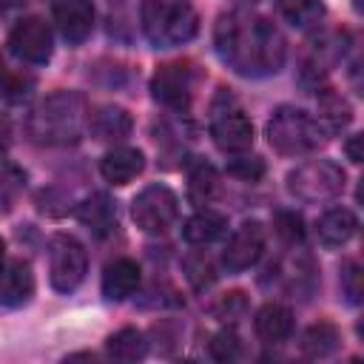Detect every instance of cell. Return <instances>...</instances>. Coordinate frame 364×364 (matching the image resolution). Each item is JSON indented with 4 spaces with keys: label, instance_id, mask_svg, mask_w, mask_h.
<instances>
[{
    "label": "cell",
    "instance_id": "6da1fadb",
    "mask_svg": "<svg viewBox=\"0 0 364 364\" xmlns=\"http://www.w3.org/2000/svg\"><path fill=\"white\" fill-rule=\"evenodd\" d=\"M216 54L228 63L236 74L245 77H267L284 65L287 43L284 34L262 14L247 9L225 11L213 28Z\"/></svg>",
    "mask_w": 364,
    "mask_h": 364
},
{
    "label": "cell",
    "instance_id": "7a4b0ae2",
    "mask_svg": "<svg viewBox=\"0 0 364 364\" xmlns=\"http://www.w3.org/2000/svg\"><path fill=\"white\" fill-rule=\"evenodd\" d=\"M26 128L40 145H71L88 128V102L77 91H54L34 105Z\"/></svg>",
    "mask_w": 364,
    "mask_h": 364
},
{
    "label": "cell",
    "instance_id": "3957f363",
    "mask_svg": "<svg viewBox=\"0 0 364 364\" xmlns=\"http://www.w3.org/2000/svg\"><path fill=\"white\" fill-rule=\"evenodd\" d=\"M139 23L148 43L156 48L182 46L199 31V17L191 0H142Z\"/></svg>",
    "mask_w": 364,
    "mask_h": 364
},
{
    "label": "cell",
    "instance_id": "277c9868",
    "mask_svg": "<svg viewBox=\"0 0 364 364\" xmlns=\"http://www.w3.org/2000/svg\"><path fill=\"white\" fill-rule=\"evenodd\" d=\"M267 142L284 156H304L327 142V131L307 111L282 105L267 119Z\"/></svg>",
    "mask_w": 364,
    "mask_h": 364
},
{
    "label": "cell",
    "instance_id": "5b68a950",
    "mask_svg": "<svg viewBox=\"0 0 364 364\" xmlns=\"http://www.w3.org/2000/svg\"><path fill=\"white\" fill-rule=\"evenodd\" d=\"M347 173L333 159H313L287 173V193L299 202H327L344 191Z\"/></svg>",
    "mask_w": 364,
    "mask_h": 364
},
{
    "label": "cell",
    "instance_id": "8992f818",
    "mask_svg": "<svg viewBox=\"0 0 364 364\" xmlns=\"http://www.w3.org/2000/svg\"><path fill=\"white\" fill-rule=\"evenodd\" d=\"M88 273V253L80 239L57 233L48 245V276L57 293H71L82 284Z\"/></svg>",
    "mask_w": 364,
    "mask_h": 364
},
{
    "label": "cell",
    "instance_id": "52a82bcc",
    "mask_svg": "<svg viewBox=\"0 0 364 364\" xmlns=\"http://www.w3.org/2000/svg\"><path fill=\"white\" fill-rule=\"evenodd\" d=\"M131 216L145 233H165L179 216V199L165 185H148L131 202Z\"/></svg>",
    "mask_w": 364,
    "mask_h": 364
},
{
    "label": "cell",
    "instance_id": "ba28073f",
    "mask_svg": "<svg viewBox=\"0 0 364 364\" xmlns=\"http://www.w3.org/2000/svg\"><path fill=\"white\" fill-rule=\"evenodd\" d=\"M151 94L171 111H188L193 100V68L185 60L165 63L151 77Z\"/></svg>",
    "mask_w": 364,
    "mask_h": 364
},
{
    "label": "cell",
    "instance_id": "9c48e42d",
    "mask_svg": "<svg viewBox=\"0 0 364 364\" xmlns=\"http://www.w3.org/2000/svg\"><path fill=\"white\" fill-rule=\"evenodd\" d=\"M9 46H11V54L20 57L23 63L43 65V63H48V57H51L54 37H51V28H48L40 17H26V20H20V23L11 28Z\"/></svg>",
    "mask_w": 364,
    "mask_h": 364
},
{
    "label": "cell",
    "instance_id": "30bf717a",
    "mask_svg": "<svg viewBox=\"0 0 364 364\" xmlns=\"http://www.w3.org/2000/svg\"><path fill=\"white\" fill-rule=\"evenodd\" d=\"M262 250H264V228H262L256 219L242 222V225L230 233V239H228V245H225L222 264H225L230 273H242V270H247V267H253V264L259 262Z\"/></svg>",
    "mask_w": 364,
    "mask_h": 364
},
{
    "label": "cell",
    "instance_id": "8fae6325",
    "mask_svg": "<svg viewBox=\"0 0 364 364\" xmlns=\"http://www.w3.org/2000/svg\"><path fill=\"white\" fill-rule=\"evenodd\" d=\"M210 136L216 142L219 151L225 154H242L253 145V122L239 111H216L213 122H210Z\"/></svg>",
    "mask_w": 364,
    "mask_h": 364
},
{
    "label": "cell",
    "instance_id": "7c38bea8",
    "mask_svg": "<svg viewBox=\"0 0 364 364\" xmlns=\"http://www.w3.org/2000/svg\"><path fill=\"white\" fill-rule=\"evenodd\" d=\"M54 23L60 34L77 46L82 43L94 28V3L91 0H54Z\"/></svg>",
    "mask_w": 364,
    "mask_h": 364
},
{
    "label": "cell",
    "instance_id": "4fadbf2b",
    "mask_svg": "<svg viewBox=\"0 0 364 364\" xmlns=\"http://www.w3.org/2000/svg\"><path fill=\"white\" fill-rule=\"evenodd\" d=\"M34 296V273L31 264L23 259H11L0 267V304L3 307H23Z\"/></svg>",
    "mask_w": 364,
    "mask_h": 364
},
{
    "label": "cell",
    "instance_id": "5bb4252c",
    "mask_svg": "<svg viewBox=\"0 0 364 364\" xmlns=\"http://www.w3.org/2000/svg\"><path fill=\"white\" fill-rule=\"evenodd\" d=\"M347 43H350V34L347 31H324L318 34L310 48H307V60H304V74L310 77H321L327 74L347 51Z\"/></svg>",
    "mask_w": 364,
    "mask_h": 364
},
{
    "label": "cell",
    "instance_id": "9a60e30c",
    "mask_svg": "<svg viewBox=\"0 0 364 364\" xmlns=\"http://www.w3.org/2000/svg\"><path fill=\"white\" fill-rule=\"evenodd\" d=\"M145 168V156L142 151L136 148H128V145H119V148H111L102 159H100V173L105 182L111 185H128L131 179H136Z\"/></svg>",
    "mask_w": 364,
    "mask_h": 364
},
{
    "label": "cell",
    "instance_id": "2e32d148",
    "mask_svg": "<svg viewBox=\"0 0 364 364\" xmlns=\"http://www.w3.org/2000/svg\"><path fill=\"white\" fill-rule=\"evenodd\" d=\"M139 287V264L128 256L114 259L111 264H105L102 270V296L108 301H122L128 296H134Z\"/></svg>",
    "mask_w": 364,
    "mask_h": 364
},
{
    "label": "cell",
    "instance_id": "e0dca14e",
    "mask_svg": "<svg viewBox=\"0 0 364 364\" xmlns=\"http://www.w3.org/2000/svg\"><path fill=\"white\" fill-rule=\"evenodd\" d=\"M358 230V219L350 208H330L316 222V236L324 247H341L347 245Z\"/></svg>",
    "mask_w": 364,
    "mask_h": 364
},
{
    "label": "cell",
    "instance_id": "ac0fdd59",
    "mask_svg": "<svg viewBox=\"0 0 364 364\" xmlns=\"http://www.w3.org/2000/svg\"><path fill=\"white\" fill-rule=\"evenodd\" d=\"M253 327H256V336L267 344H279L284 341L290 333H293V313L287 304H279V301H267L256 318H253Z\"/></svg>",
    "mask_w": 364,
    "mask_h": 364
},
{
    "label": "cell",
    "instance_id": "d6986e66",
    "mask_svg": "<svg viewBox=\"0 0 364 364\" xmlns=\"http://www.w3.org/2000/svg\"><path fill=\"white\" fill-rule=\"evenodd\" d=\"M131 125H134L131 114L125 108H119V105H102L94 114H88V131H91L94 139H102V142L128 136Z\"/></svg>",
    "mask_w": 364,
    "mask_h": 364
},
{
    "label": "cell",
    "instance_id": "ffe728a7",
    "mask_svg": "<svg viewBox=\"0 0 364 364\" xmlns=\"http://www.w3.org/2000/svg\"><path fill=\"white\" fill-rule=\"evenodd\" d=\"M77 219L94 233V236H108L117 228V208L105 193H91L80 208Z\"/></svg>",
    "mask_w": 364,
    "mask_h": 364
},
{
    "label": "cell",
    "instance_id": "44dd1931",
    "mask_svg": "<svg viewBox=\"0 0 364 364\" xmlns=\"http://www.w3.org/2000/svg\"><path fill=\"white\" fill-rule=\"evenodd\" d=\"M225 230H228V219L222 213L205 208V210H196L182 225V239L191 242V245H210L219 236H225Z\"/></svg>",
    "mask_w": 364,
    "mask_h": 364
},
{
    "label": "cell",
    "instance_id": "7402d4cb",
    "mask_svg": "<svg viewBox=\"0 0 364 364\" xmlns=\"http://www.w3.org/2000/svg\"><path fill=\"white\" fill-rule=\"evenodd\" d=\"M276 9L293 28H316L327 14L321 0H276Z\"/></svg>",
    "mask_w": 364,
    "mask_h": 364
},
{
    "label": "cell",
    "instance_id": "603a6c76",
    "mask_svg": "<svg viewBox=\"0 0 364 364\" xmlns=\"http://www.w3.org/2000/svg\"><path fill=\"white\" fill-rule=\"evenodd\" d=\"M105 350L117 361H139L148 353V341H145V336L136 327H122V330L108 336Z\"/></svg>",
    "mask_w": 364,
    "mask_h": 364
},
{
    "label": "cell",
    "instance_id": "cb8c5ba5",
    "mask_svg": "<svg viewBox=\"0 0 364 364\" xmlns=\"http://www.w3.org/2000/svg\"><path fill=\"white\" fill-rule=\"evenodd\" d=\"M338 344H341V336L330 321L313 324L301 338V350L310 358H327V355H333L338 350Z\"/></svg>",
    "mask_w": 364,
    "mask_h": 364
},
{
    "label": "cell",
    "instance_id": "d4e9b609",
    "mask_svg": "<svg viewBox=\"0 0 364 364\" xmlns=\"http://www.w3.org/2000/svg\"><path fill=\"white\" fill-rule=\"evenodd\" d=\"M318 117H321V125H327L330 131H344L353 122V108L338 91H321L318 94Z\"/></svg>",
    "mask_w": 364,
    "mask_h": 364
},
{
    "label": "cell",
    "instance_id": "484cf974",
    "mask_svg": "<svg viewBox=\"0 0 364 364\" xmlns=\"http://www.w3.org/2000/svg\"><path fill=\"white\" fill-rule=\"evenodd\" d=\"M23 185H26V173L11 162H0V216H6L14 208Z\"/></svg>",
    "mask_w": 364,
    "mask_h": 364
},
{
    "label": "cell",
    "instance_id": "4316f807",
    "mask_svg": "<svg viewBox=\"0 0 364 364\" xmlns=\"http://www.w3.org/2000/svg\"><path fill=\"white\" fill-rule=\"evenodd\" d=\"M216 185H219V179H216V171H213L210 165L199 162V165L191 171V199H193L196 205L210 202L213 193H216Z\"/></svg>",
    "mask_w": 364,
    "mask_h": 364
},
{
    "label": "cell",
    "instance_id": "83f0119b",
    "mask_svg": "<svg viewBox=\"0 0 364 364\" xmlns=\"http://www.w3.org/2000/svg\"><path fill=\"white\" fill-rule=\"evenodd\" d=\"M210 313H213L219 321H239V318L247 313V296H245L242 290L222 293V296L210 304Z\"/></svg>",
    "mask_w": 364,
    "mask_h": 364
},
{
    "label": "cell",
    "instance_id": "f1b7e54d",
    "mask_svg": "<svg viewBox=\"0 0 364 364\" xmlns=\"http://www.w3.org/2000/svg\"><path fill=\"white\" fill-rule=\"evenodd\" d=\"M210 355L216 361H236L242 355V338L236 336V330L225 327L210 338Z\"/></svg>",
    "mask_w": 364,
    "mask_h": 364
},
{
    "label": "cell",
    "instance_id": "f546056e",
    "mask_svg": "<svg viewBox=\"0 0 364 364\" xmlns=\"http://www.w3.org/2000/svg\"><path fill=\"white\" fill-rule=\"evenodd\" d=\"M273 228L282 236V242H287V245H296L304 239V222L296 210H279L273 216Z\"/></svg>",
    "mask_w": 364,
    "mask_h": 364
},
{
    "label": "cell",
    "instance_id": "4dcf8cb0",
    "mask_svg": "<svg viewBox=\"0 0 364 364\" xmlns=\"http://www.w3.org/2000/svg\"><path fill=\"white\" fill-rule=\"evenodd\" d=\"M185 273H188V279H191V284H193L196 290L208 287V284L216 279L213 262H210L205 253H193V256H188V259H185Z\"/></svg>",
    "mask_w": 364,
    "mask_h": 364
},
{
    "label": "cell",
    "instance_id": "1f68e13d",
    "mask_svg": "<svg viewBox=\"0 0 364 364\" xmlns=\"http://www.w3.org/2000/svg\"><path fill=\"white\" fill-rule=\"evenodd\" d=\"M341 290L350 304H358L364 296V273H361V264L353 259L341 264Z\"/></svg>",
    "mask_w": 364,
    "mask_h": 364
},
{
    "label": "cell",
    "instance_id": "d6a6232c",
    "mask_svg": "<svg viewBox=\"0 0 364 364\" xmlns=\"http://www.w3.org/2000/svg\"><path fill=\"white\" fill-rule=\"evenodd\" d=\"M228 173L245 182H256L264 176V162L259 156H236L228 162Z\"/></svg>",
    "mask_w": 364,
    "mask_h": 364
},
{
    "label": "cell",
    "instance_id": "836d02e7",
    "mask_svg": "<svg viewBox=\"0 0 364 364\" xmlns=\"http://www.w3.org/2000/svg\"><path fill=\"white\" fill-rule=\"evenodd\" d=\"M344 151H347L350 162H361V136H358V134H355V136H350V139H347V145H344Z\"/></svg>",
    "mask_w": 364,
    "mask_h": 364
},
{
    "label": "cell",
    "instance_id": "e575fe53",
    "mask_svg": "<svg viewBox=\"0 0 364 364\" xmlns=\"http://www.w3.org/2000/svg\"><path fill=\"white\" fill-rule=\"evenodd\" d=\"M3 253H6V245H3V239H0V267H3Z\"/></svg>",
    "mask_w": 364,
    "mask_h": 364
},
{
    "label": "cell",
    "instance_id": "d590c367",
    "mask_svg": "<svg viewBox=\"0 0 364 364\" xmlns=\"http://www.w3.org/2000/svg\"><path fill=\"white\" fill-rule=\"evenodd\" d=\"M236 3H242V6H250V3H256V0H236Z\"/></svg>",
    "mask_w": 364,
    "mask_h": 364
}]
</instances>
